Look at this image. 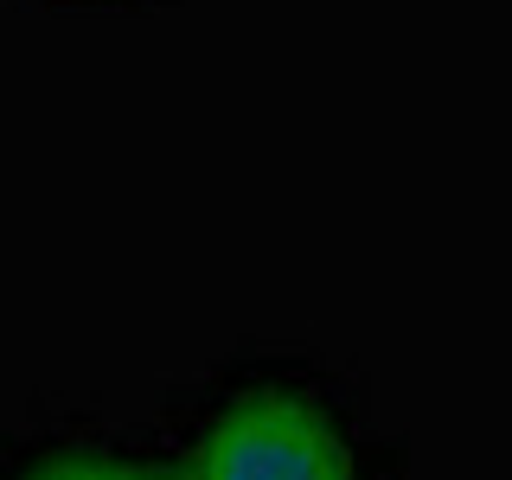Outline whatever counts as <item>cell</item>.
<instances>
[{
  "label": "cell",
  "mask_w": 512,
  "mask_h": 480,
  "mask_svg": "<svg viewBox=\"0 0 512 480\" xmlns=\"http://www.w3.org/2000/svg\"><path fill=\"white\" fill-rule=\"evenodd\" d=\"M173 480H372V455L320 378L256 365L192 410Z\"/></svg>",
  "instance_id": "obj_1"
},
{
  "label": "cell",
  "mask_w": 512,
  "mask_h": 480,
  "mask_svg": "<svg viewBox=\"0 0 512 480\" xmlns=\"http://www.w3.org/2000/svg\"><path fill=\"white\" fill-rule=\"evenodd\" d=\"M13 480H173L167 468L128 455L116 442H90V436H52L32 455H20Z\"/></svg>",
  "instance_id": "obj_2"
}]
</instances>
